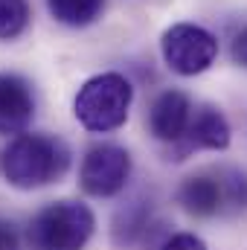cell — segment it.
Returning a JSON list of instances; mask_svg holds the SVG:
<instances>
[{
    "instance_id": "cell-1",
    "label": "cell",
    "mask_w": 247,
    "mask_h": 250,
    "mask_svg": "<svg viewBox=\"0 0 247 250\" xmlns=\"http://www.w3.org/2000/svg\"><path fill=\"white\" fill-rule=\"evenodd\" d=\"M67 166V143L50 134H18L0 148V175L18 189L47 187L62 178Z\"/></svg>"
},
{
    "instance_id": "cell-2",
    "label": "cell",
    "mask_w": 247,
    "mask_h": 250,
    "mask_svg": "<svg viewBox=\"0 0 247 250\" xmlns=\"http://www.w3.org/2000/svg\"><path fill=\"white\" fill-rule=\"evenodd\" d=\"M131 99H134V87L125 76L99 73L79 87L73 99V114L87 131L105 134V131L120 128L128 120Z\"/></svg>"
},
{
    "instance_id": "cell-3",
    "label": "cell",
    "mask_w": 247,
    "mask_h": 250,
    "mask_svg": "<svg viewBox=\"0 0 247 250\" xmlns=\"http://www.w3.org/2000/svg\"><path fill=\"white\" fill-rule=\"evenodd\" d=\"M96 218L87 204L79 201H56L44 207L29 224L32 250H82L93 236Z\"/></svg>"
},
{
    "instance_id": "cell-4",
    "label": "cell",
    "mask_w": 247,
    "mask_h": 250,
    "mask_svg": "<svg viewBox=\"0 0 247 250\" xmlns=\"http://www.w3.org/2000/svg\"><path fill=\"white\" fill-rule=\"evenodd\" d=\"M160 53L169 70L178 76H198L209 70L218 56V41L209 29L198 23H175L160 38Z\"/></svg>"
},
{
    "instance_id": "cell-5",
    "label": "cell",
    "mask_w": 247,
    "mask_h": 250,
    "mask_svg": "<svg viewBox=\"0 0 247 250\" xmlns=\"http://www.w3.org/2000/svg\"><path fill=\"white\" fill-rule=\"evenodd\" d=\"M128 178H131V154L114 143L93 146L84 154L82 172H79L82 189L93 198H111V195L123 192Z\"/></svg>"
},
{
    "instance_id": "cell-6",
    "label": "cell",
    "mask_w": 247,
    "mask_h": 250,
    "mask_svg": "<svg viewBox=\"0 0 247 250\" xmlns=\"http://www.w3.org/2000/svg\"><path fill=\"white\" fill-rule=\"evenodd\" d=\"M35 117V96L26 79L15 73H0V137L23 134Z\"/></svg>"
},
{
    "instance_id": "cell-7",
    "label": "cell",
    "mask_w": 247,
    "mask_h": 250,
    "mask_svg": "<svg viewBox=\"0 0 247 250\" xmlns=\"http://www.w3.org/2000/svg\"><path fill=\"white\" fill-rule=\"evenodd\" d=\"M192 123V105L189 96L181 90H163L151 111H148V128L163 143H181Z\"/></svg>"
},
{
    "instance_id": "cell-8",
    "label": "cell",
    "mask_w": 247,
    "mask_h": 250,
    "mask_svg": "<svg viewBox=\"0 0 247 250\" xmlns=\"http://www.w3.org/2000/svg\"><path fill=\"white\" fill-rule=\"evenodd\" d=\"M178 204L189 215H198V218H209L215 212H227L221 172H201V175L186 178L181 184V189H178Z\"/></svg>"
},
{
    "instance_id": "cell-9",
    "label": "cell",
    "mask_w": 247,
    "mask_h": 250,
    "mask_svg": "<svg viewBox=\"0 0 247 250\" xmlns=\"http://www.w3.org/2000/svg\"><path fill=\"white\" fill-rule=\"evenodd\" d=\"M230 146V123L227 117L212 108V105H204L192 114V123L189 131L184 137V148L178 154H186L192 148H209V151H224Z\"/></svg>"
},
{
    "instance_id": "cell-10",
    "label": "cell",
    "mask_w": 247,
    "mask_h": 250,
    "mask_svg": "<svg viewBox=\"0 0 247 250\" xmlns=\"http://www.w3.org/2000/svg\"><path fill=\"white\" fill-rule=\"evenodd\" d=\"M53 18L59 23H67V26H87L93 23L102 9H105V0H47Z\"/></svg>"
},
{
    "instance_id": "cell-11",
    "label": "cell",
    "mask_w": 247,
    "mask_h": 250,
    "mask_svg": "<svg viewBox=\"0 0 247 250\" xmlns=\"http://www.w3.org/2000/svg\"><path fill=\"white\" fill-rule=\"evenodd\" d=\"M148 224H151V209L145 204L128 207V209H123L117 215V221H114V242L120 248H128V245L140 242V236H145Z\"/></svg>"
},
{
    "instance_id": "cell-12",
    "label": "cell",
    "mask_w": 247,
    "mask_h": 250,
    "mask_svg": "<svg viewBox=\"0 0 247 250\" xmlns=\"http://www.w3.org/2000/svg\"><path fill=\"white\" fill-rule=\"evenodd\" d=\"M29 23V3L26 0H0V38H18Z\"/></svg>"
},
{
    "instance_id": "cell-13",
    "label": "cell",
    "mask_w": 247,
    "mask_h": 250,
    "mask_svg": "<svg viewBox=\"0 0 247 250\" xmlns=\"http://www.w3.org/2000/svg\"><path fill=\"white\" fill-rule=\"evenodd\" d=\"M221 184H224V201L227 212L247 209V175L236 169H221Z\"/></svg>"
},
{
    "instance_id": "cell-14",
    "label": "cell",
    "mask_w": 247,
    "mask_h": 250,
    "mask_svg": "<svg viewBox=\"0 0 247 250\" xmlns=\"http://www.w3.org/2000/svg\"><path fill=\"white\" fill-rule=\"evenodd\" d=\"M160 250H206L204 245V239H198L195 233H178V236H172V239H166Z\"/></svg>"
},
{
    "instance_id": "cell-15",
    "label": "cell",
    "mask_w": 247,
    "mask_h": 250,
    "mask_svg": "<svg viewBox=\"0 0 247 250\" xmlns=\"http://www.w3.org/2000/svg\"><path fill=\"white\" fill-rule=\"evenodd\" d=\"M230 56H233V62L239 64V67H247V23L233 35V41H230Z\"/></svg>"
},
{
    "instance_id": "cell-16",
    "label": "cell",
    "mask_w": 247,
    "mask_h": 250,
    "mask_svg": "<svg viewBox=\"0 0 247 250\" xmlns=\"http://www.w3.org/2000/svg\"><path fill=\"white\" fill-rule=\"evenodd\" d=\"M0 250H18V233L3 218H0Z\"/></svg>"
}]
</instances>
